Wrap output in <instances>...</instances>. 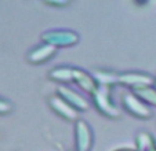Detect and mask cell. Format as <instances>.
<instances>
[{"label":"cell","instance_id":"11","mask_svg":"<svg viewBox=\"0 0 156 151\" xmlns=\"http://www.w3.org/2000/svg\"><path fill=\"white\" fill-rule=\"evenodd\" d=\"M48 79L51 81H55L58 84H69L73 81V67L62 65V66H57L48 72Z\"/></svg>","mask_w":156,"mask_h":151},{"label":"cell","instance_id":"15","mask_svg":"<svg viewBox=\"0 0 156 151\" xmlns=\"http://www.w3.org/2000/svg\"><path fill=\"white\" fill-rule=\"evenodd\" d=\"M46 6H50V7H55V8H61V7H66L71 4L69 0H46L44 2Z\"/></svg>","mask_w":156,"mask_h":151},{"label":"cell","instance_id":"12","mask_svg":"<svg viewBox=\"0 0 156 151\" xmlns=\"http://www.w3.org/2000/svg\"><path fill=\"white\" fill-rule=\"evenodd\" d=\"M131 92L134 95H137L145 105H148L151 107H156V88L155 85H149V87H141L131 89Z\"/></svg>","mask_w":156,"mask_h":151},{"label":"cell","instance_id":"14","mask_svg":"<svg viewBox=\"0 0 156 151\" xmlns=\"http://www.w3.org/2000/svg\"><path fill=\"white\" fill-rule=\"evenodd\" d=\"M12 111V105L6 100V99L0 98V116H4V114H10Z\"/></svg>","mask_w":156,"mask_h":151},{"label":"cell","instance_id":"4","mask_svg":"<svg viewBox=\"0 0 156 151\" xmlns=\"http://www.w3.org/2000/svg\"><path fill=\"white\" fill-rule=\"evenodd\" d=\"M75 132V151H91L94 143L91 126L86 119H77L73 124Z\"/></svg>","mask_w":156,"mask_h":151},{"label":"cell","instance_id":"8","mask_svg":"<svg viewBox=\"0 0 156 151\" xmlns=\"http://www.w3.org/2000/svg\"><path fill=\"white\" fill-rule=\"evenodd\" d=\"M72 82H75L77 88H80L83 92H86L90 96L100 88L93 73L87 72L82 67H73V81Z\"/></svg>","mask_w":156,"mask_h":151},{"label":"cell","instance_id":"17","mask_svg":"<svg viewBox=\"0 0 156 151\" xmlns=\"http://www.w3.org/2000/svg\"><path fill=\"white\" fill-rule=\"evenodd\" d=\"M151 151H156V147H155V148H152V150H151Z\"/></svg>","mask_w":156,"mask_h":151},{"label":"cell","instance_id":"10","mask_svg":"<svg viewBox=\"0 0 156 151\" xmlns=\"http://www.w3.org/2000/svg\"><path fill=\"white\" fill-rule=\"evenodd\" d=\"M95 81L98 82L100 87L104 88H113L116 85H119V73L112 72L108 69H97L93 72Z\"/></svg>","mask_w":156,"mask_h":151},{"label":"cell","instance_id":"3","mask_svg":"<svg viewBox=\"0 0 156 151\" xmlns=\"http://www.w3.org/2000/svg\"><path fill=\"white\" fill-rule=\"evenodd\" d=\"M122 107L130 116L140 119H149L153 116L152 109L148 105H145L141 99L137 95H134L131 91H127V92H124L122 95Z\"/></svg>","mask_w":156,"mask_h":151},{"label":"cell","instance_id":"2","mask_svg":"<svg viewBox=\"0 0 156 151\" xmlns=\"http://www.w3.org/2000/svg\"><path fill=\"white\" fill-rule=\"evenodd\" d=\"M41 43L50 44V45L58 48L65 47H73L80 41L79 33L71 29H51L46 30L40 35Z\"/></svg>","mask_w":156,"mask_h":151},{"label":"cell","instance_id":"1","mask_svg":"<svg viewBox=\"0 0 156 151\" xmlns=\"http://www.w3.org/2000/svg\"><path fill=\"white\" fill-rule=\"evenodd\" d=\"M91 103L95 110L109 119H118L120 117V110L113 102L109 88L100 87L91 95Z\"/></svg>","mask_w":156,"mask_h":151},{"label":"cell","instance_id":"5","mask_svg":"<svg viewBox=\"0 0 156 151\" xmlns=\"http://www.w3.org/2000/svg\"><path fill=\"white\" fill-rule=\"evenodd\" d=\"M155 79L156 77L145 72H122L119 73V85L129 87L131 91L136 88L155 85Z\"/></svg>","mask_w":156,"mask_h":151},{"label":"cell","instance_id":"7","mask_svg":"<svg viewBox=\"0 0 156 151\" xmlns=\"http://www.w3.org/2000/svg\"><path fill=\"white\" fill-rule=\"evenodd\" d=\"M48 106H50V109L57 116H59L65 121H69L75 124L79 119V113L72 106H69L64 99L59 98L58 95H51L48 98Z\"/></svg>","mask_w":156,"mask_h":151},{"label":"cell","instance_id":"13","mask_svg":"<svg viewBox=\"0 0 156 151\" xmlns=\"http://www.w3.org/2000/svg\"><path fill=\"white\" fill-rule=\"evenodd\" d=\"M156 147V140L149 132L141 131L136 136V148L138 151H151Z\"/></svg>","mask_w":156,"mask_h":151},{"label":"cell","instance_id":"6","mask_svg":"<svg viewBox=\"0 0 156 151\" xmlns=\"http://www.w3.org/2000/svg\"><path fill=\"white\" fill-rule=\"evenodd\" d=\"M55 95H58L61 99H64L69 106L75 109L77 113H86L90 109V102H88L86 96H83L80 92L68 88L65 85H59L55 91Z\"/></svg>","mask_w":156,"mask_h":151},{"label":"cell","instance_id":"16","mask_svg":"<svg viewBox=\"0 0 156 151\" xmlns=\"http://www.w3.org/2000/svg\"><path fill=\"white\" fill-rule=\"evenodd\" d=\"M113 151H138L136 147L133 148V147H120V148H116V150Z\"/></svg>","mask_w":156,"mask_h":151},{"label":"cell","instance_id":"18","mask_svg":"<svg viewBox=\"0 0 156 151\" xmlns=\"http://www.w3.org/2000/svg\"><path fill=\"white\" fill-rule=\"evenodd\" d=\"M155 88H156V79H155Z\"/></svg>","mask_w":156,"mask_h":151},{"label":"cell","instance_id":"9","mask_svg":"<svg viewBox=\"0 0 156 151\" xmlns=\"http://www.w3.org/2000/svg\"><path fill=\"white\" fill-rule=\"evenodd\" d=\"M57 51L58 49L55 47L50 45V44L46 43H40L36 47H33L27 55V61L30 65H41L46 63V62L51 61L54 56L57 55Z\"/></svg>","mask_w":156,"mask_h":151}]
</instances>
